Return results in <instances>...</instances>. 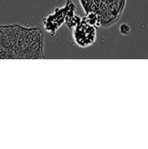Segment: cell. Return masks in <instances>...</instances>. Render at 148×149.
Wrapping results in <instances>:
<instances>
[{"mask_svg": "<svg viewBox=\"0 0 148 149\" xmlns=\"http://www.w3.org/2000/svg\"><path fill=\"white\" fill-rule=\"evenodd\" d=\"M43 38L36 27L0 25V58H42Z\"/></svg>", "mask_w": 148, "mask_h": 149, "instance_id": "6da1fadb", "label": "cell"}, {"mask_svg": "<svg viewBox=\"0 0 148 149\" xmlns=\"http://www.w3.org/2000/svg\"><path fill=\"white\" fill-rule=\"evenodd\" d=\"M80 20L81 17L76 15V6L72 0H67L65 6L56 8L52 13L44 17L43 24L44 30L51 36H54L63 24L73 29Z\"/></svg>", "mask_w": 148, "mask_h": 149, "instance_id": "7a4b0ae2", "label": "cell"}, {"mask_svg": "<svg viewBox=\"0 0 148 149\" xmlns=\"http://www.w3.org/2000/svg\"><path fill=\"white\" fill-rule=\"evenodd\" d=\"M85 11L96 14L102 25L113 23L120 15L123 0H79Z\"/></svg>", "mask_w": 148, "mask_h": 149, "instance_id": "3957f363", "label": "cell"}, {"mask_svg": "<svg viewBox=\"0 0 148 149\" xmlns=\"http://www.w3.org/2000/svg\"><path fill=\"white\" fill-rule=\"evenodd\" d=\"M72 38L77 45L85 48L94 44L96 41V27L88 23L85 17L72 29Z\"/></svg>", "mask_w": 148, "mask_h": 149, "instance_id": "277c9868", "label": "cell"}, {"mask_svg": "<svg viewBox=\"0 0 148 149\" xmlns=\"http://www.w3.org/2000/svg\"><path fill=\"white\" fill-rule=\"evenodd\" d=\"M119 30H120V34L122 36H125V37L128 36L131 33V27H130V25L127 24H125V23L124 24H121L120 25Z\"/></svg>", "mask_w": 148, "mask_h": 149, "instance_id": "5b68a950", "label": "cell"}]
</instances>
